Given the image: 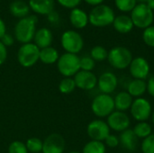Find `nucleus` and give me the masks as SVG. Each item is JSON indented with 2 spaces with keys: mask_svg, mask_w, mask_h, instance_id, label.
Returning <instances> with one entry per match:
<instances>
[{
  "mask_svg": "<svg viewBox=\"0 0 154 153\" xmlns=\"http://www.w3.org/2000/svg\"><path fill=\"white\" fill-rule=\"evenodd\" d=\"M0 41H1L5 47H9V46H12V45L14 44V37H13L11 34L5 33V34L2 37V39L0 40Z\"/></svg>",
  "mask_w": 154,
  "mask_h": 153,
  "instance_id": "e433bc0d",
  "label": "nucleus"
},
{
  "mask_svg": "<svg viewBox=\"0 0 154 153\" xmlns=\"http://www.w3.org/2000/svg\"><path fill=\"white\" fill-rule=\"evenodd\" d=\"M107 56L108 51L103 46H95L90 51V57L95 61H104L105 60H107Z\"/></svg>",
  "mask_w": 154,
  "mask_h": 153,
  "instance_id": "c85d7f7f",
  "label": "nucleus"
},
{
  "mask_svg": "<svg viewBox=\"0 0 154 153\" xmlns=\"http://www.w3.org/2000/svg\"><path fill=\"white\" fill-rule=\"evenodd\" d=\"M69 153H79V152H78V151H71V152H69Z\"/></svg>",
  "mask_w": 154,
  "mask_h": 153,
  "instance_id": "49530a36",
  "label": "nucleus"
},
{
  "mask_svg": "<svg viewBox=\"0 0 154 153\" xmlns=\"http://www.w3.org/2000/svg\"><path fill=\"white\" fill-rule=\"evenodd\" d=\"M106 123L110 130H113L117 133H122L129 129L131 120L129 115L125 112L115 110L109 116H107Z\"/></svg>",
  "mask_w": 154,
  "mask_h": 153,
  "instance_id": "f8f14e48",
  "label": "nucleus"
},
{
  "mask_svg": "<svg viewBox=\"0 0 154 153\" xmlns=\"http://www.w3.org/2000/svg\"><path fill=\"white\" fill-rule=\"evenodd\" d=\"M115 14L112 8L106 5H99L94 7L89 14L88 21L96 27H105L113 23Z\"/></svg>",
  "mask_w": 154,
  "mask_h": 153,
  "instance_id": "39448f33",
  "label": "nucleus"
},
{
  "mask_svg": "<svg viewBox=\"0 0 154 153\" xmlns=\"http://www.w3.org/2000/svg\"><path fill=\"white\" fill-rule=\"evenodd\" d=\"M147 92L150 96L154 97V76L151 77L147 81Z\"/></svg>",
  "mask_w": 154,
  "mask_h": 153,
  "instance_id": "ea45409f",
  "label": "nucleus"
},
{
  "mask_svg": "<svg viewBox=\"0 0 154 153\" xmlns=\"http://www.w3.org/2000/svg\"><path fill=\"white\" fill-rule=\"evenodd\" d=\"M151 118H152V124H153V125H154V111L152 113Z\"/></svg>",
  "mask_w": 154,
  "mask_h": 153,
  "instance_id": "a18cd8bd",
  "label": "nucleus"
},
{
  "mask_svg": "<svg viewBox=\"0 0 154 153\" xmlns=\"http://www.w3.org/2000/svg\"><path fill=\"white\" fill-rule=\"evenodd\" d=\"M76 87L82 90H92L97 86V78L92 71L79 70L75 76Z\"/></svg>",
  "mask_w": 154,
  "mask_h": 153,
  "instance_id": "4468645a",
  "label": "nucleus"
},
{
  "mask_svg": "<svg viewBox=\"0 0 154 153\" xmlns=\"http://www.w3.org/2000/svg\"><path fill=\"white\" fill-rule=\"evenodd\" d=\"M138 139H144L152 134V128L147 122H138L133 129Z\"/></svg>",
  "mask_w": 154,
  "mask_h": 153,
  "instance_id": "393cba45",
  "label": "nucleus"
},
{
  "mask_svg": "<svg viewBox=\"0 0 154 153\" xmlns=\"http://www.w3.org/2000/svg\"><path fill=\"white\" fill-rule=\"evenodd\" d=\"M150 63L143 57H136L133 59L129 66V72L133 78L135 79L146 80L150 75Z\"/></svg>",
  "mask_w": 154,
  "mask_h": 153,
  "instance_id": "9b49d317",
  "label": "nucleus"
},
{
  "mask_svg": "<svg viewBox=\"0 0 154 153\" xmlns=\"http://www.w3.org/2000/svg\"><path fill=\"white\" fill-rule=\"evenodd\" d=\"M107 60L114 69L122 70L129 68L133 60V54L127 48L118 46L108 51Z\"/></svg>",
  "mask_w": 154,
  "mask_h": 153,
  "instance_id": "f03ea898",
  "label": "nucleus"
},
{
  "mask_svg": "<svg viewBox=\"0 0 154 153\" xmlns=\"http://www.w3.org/2000/svg\"><path fill=\"white\" fill-rule=\"evenodd\" d=\"M106 147L103 142L98 141H89L87 142L82 150V153H106Z\"/></svg>",
  "mask_w": 154,
  "mask_h": 153,
  "instance_id": "a878e982",
  "label": "nucleus"
},
{
  "mask_svg": "<svg viewBox=\"0 0 154 153\" xmlns=\"http://www.w3.org/2000/svg\"><path fill=\"white\" fill-rule=\"evenodd\" d=\"M141 150L143 153H154V134L143 139L141 143Z\"/></svg>",
  "mask_w": 154,
  "mask_h": 153,
  "instance_id": "7c9ffc66",
  "label": "nucleus"
},
{
  "mask_svg": "<svg viewBox=\"0 0 154 153\" xmlns=\"http://www.w3.org/2000/svg\"><path fill=\"white\" fill-rule=\"evenodd\" d=\"M69 21L71 24L77 29H82L87 26L88 23V15L79 8H74L70 12Z\"/></svg>",
  "mask_w": 154,
  "mask_h": 153,
  "instance_id": "412c9836",
  "label": "nucleus"
},
{
  "mask_svg": "<svg viewBox=\"0 0 154 153\" xmlns=\"http://www.w3.org/2000/svg\"><path fill=\"white\" fill-rule=\"evenodd\" d=\"M146 5H148V7H149L150 9H152V10L154 9V0H148Z\"/></svg>",
  "mask_w": 154,
  "mask_h": 153,
  "instance_id": "37998d69",
  "label": "nucleus"
},
{
  "mask_svg": "<svg viewBox=\"0 0 154 153\" xmlns=\"http://www.w3.org/2000/svg\"><path fill=\"white\" fill-rule=\"evenodd\" d=\"M29 7L39 14H49L53 11L54 0H29Z\"/></svg>",
  "mask_w": 154,
  "mask_h": 153,
  "instance_id": "a211bd4d",
  "label": "nucleus"
},
{
  "mask_svg": "<svg viewBox=\"0 0 154 153\" xmlns=\"http://www.w3.org/2000/svg\"><path fill=\"white\" fill-rule=\"evenodd\" d=\"M40 59V49L32 42L23 44L17 52V60L19 64L23 68H31L34 66Z\"/></svg>",
  "mask_w": 154,
  "mask_h": 153,
  "instance_id": "423d86ee",
  "label": "nucleus"
},
{
  "mask_svg": "<svg viewBox=\"0 0 154 153\" xmlns=\"http://www.w3.org/2000/svg\"><path fill=\"white\" fill-rule=\"evenodd\" d=\"M40 153H42V152H40Z\"/></svg>",
  "mask_w": 154,
  "mask_h": 153,
  "instance_id": "de8ad7c7",
  "label": "nucleus"
},
{
  "mask_svg": "<svg viewBox=\"0 0 154 153\" xmlns=\"http://www.w3.org/2000/svg\"><path fill=\"white\" fill-rule=\"evenodd\" d=\"M97 87L102 94L111 95L118 87V78L110 71L105 72L97 78Z\"/></svg>",
  "mask_w": 154,
  "mask_h": 153,
  "instance_id": "2eb2a0df",
  "label": "nucleus"
},
{
  "mask_svg": "<svg viewBox=\"0 0 154 153\" xmlns=\"http://www.w3.org/2000/svg\"><path fill=\"white\" fill-rule=\"evenodd\" d=\"M57 68L64 78H71L80 70V58L77 54L66 52L60 56Z\"/></svg>",
  "mask_w": 154,
  "mask_h": 153,
  "instance_id": "7ed1b4c3",
  "label": "nucleus"
},
{
  "mask_svg": "<svg viewBox=\"0 0 154 153\" xmlns=\"http://www.w3.org/2000/svg\"><path fill=\"white\" fill-rule=\"evenodd\" d=\"M96 61L90 56H85L80 58V70L92 71L95 69Z\"/></svg>",
  "mask_w": 154,
  "mask_h": 153,
  "instance_id": "473e14b6",
  "label": "nucleus"
},
{
  "mask_svg": "<svg viewBox=\"0 0 154 153\" xmlns=\"http://www.w3.org/2000/svg\"><path fill=\"white\" fill-rule=\"evenodd\" d=\"M87 133L93 141L104 142L110 134V128L106 122L101 119H96L88 124Z\"/></svg>",
  "mask_w": 154,
  "mask_h": 153,
  "instance_id": "9d476101",
  "label": "nucleus"
},
{
  "mask_svg": "<svg viewBox=\"0 0 154 153\" xmlns=\"http://www.w3.org/2000/svg\"><path fill=\"white\" fill-rule=\"evenodd\" d=\"M57 1L61 6L66 8H71V9L76 8L81 2V0H57Z\"/></svg>",
  "mask_w": 154,
  "mask_h": 153,
  "instance_id": "c9c22d12",
  "label": "nucleus"
},
{
  "mask_svg": "<svg viewBox=\"0 0 154 153\" xmlns=\"http://www.w3.org/2000/svg\"><path fill=\"white\" fill-rule=\"evenodd\" d=\"M143 39L146 45L154 48V26H149L144 30Z\"/></svg>",
  "mask_w": 154,
  "mask_h": 153,
  "instance_id": "72a5a7b5",
  "label": "nucleus"
},
{
  "mask_svg": "<svg viewBox=\"0 0 154 153\" xmlns=\"http://www.w3.org/2000/svg\"><path fill=\"white\" fill-rule=\"evenodd\" d=\"M91 110L98 118L109 116L116 110L114 97L111 95L102 93L97 95L91 103Z\"/></svg>",
  "mask_w": 154,
  "mask_h": 153,
  "instance_id": "20e7f679",
  "label": "nucleus"
},
{
  "mask_svg": "<svg viewBox=\"0 0 154 153\" xmlns=\"http://www.w3.org/2000/svg\"><path fill=\"white\" fill-rule=\"evenodd\" d=\"M119 141H120L121 146L128 151H136L139 145V139L134 134L133 129H127L120 133Z\"/></svg>",
  "mask_w": 154,
  "mask_h": 153,
  "instance_id": "dca6fc26",
  "label": "nucleus"
},
{
  "mask_svg": "<svg viewBox=\"0 0 154 153\" xmlns=\"http://www.w3.org/2000/svg\"><path fill=\"white\" fill-rule=\"evenodd\" d=\"M76 83L72 78H64L60 80L59 84V90L60 93L68 95L72 93L76 88Z\"/></svg>",
  "mask_w": 154,
  "mask_h": 153,
  "instance_id": "bb28decb",
  "label": "nucleus"
},
{
  "mask_svg": "<svg viewBox=\"0 0 154 153\" xmlns=\"http://www.w3.org/2000/svg\"><path fill=\"white\" fill-rule=\"evenodd\" d=\"M133 97L139 98L147 92V82L143 79L133 78L127 85L126 90Z\"/></svg>",
  "mask_w": 154,
  "mask_h": 153,
  "instance_id": "aec40b11",
  "label": "nucleus"
},
{
  "mask_svg": "<svg viewBox=\"0 0 154 153\" xmlns=\"http://www.w3.org/2000/svg\"><path fill=\"white\" fill-rule=\"evenodd\" d=\"M10 13L17 18H24L27 16L30 7L29 5L22 0H15L10 4Z\"/></svg>",
  "mask_w": 154,
  "mask_h": 153,
  "instance_id": "5701e85b",
  "label": "nucleus"
},
{
  "mask_svg": "<svg viewBox=\"0 0 154 153\" xmlns=\"http://www.w3.org/2000/svg\"><path fill=\"white\" fill-rule=\"evenodd\" d=\"M104 142H105L104 143L106 147H108V148H116L120 144L119 136L116 134H112V133H110Z\"/></svg>",
  "mask_w": 154,
  "mask_h": 153,
  "instance_id": "f704fd0d",
  "label": "nucleus"
},
{
  "mask_svg": "<svg viewBox=\"0 0 154 153\" xmlns=\"http://www.w3.org/2000/svg\"><path fill=\"white\" fill-rule=\"evenodd\" d=\"M115 29L120 33H128L133 30L134 23L131 17L127 15H119L115 17L113 22Z\"/></svg>",
  "mask_w": 154,
  "mask_h": 153,
  "instance_id": "4be33fe9",
  "label": "nucleus"
},
{
  "mask_svg": "<svg viewBox=\"0 0 154 153\" xmlns=\"http://www.w3.org/2000/svg\"><path fill=\"white\" fill-rule=\"evenodd\" d=\"M114 101L116 111L126 112L127 110H130L134 102V97L127 91H121L114 97Z\"/></svg>",
  "mask_w": 154,
  "mask_h": 153,
  "instance_id": "6ab92c4d",
  "label": "nucleus"
},
{
  "mask_svg": "<svg viewBox=\"0 0 154 153\" xmlns=\"http://www.w3.org/2000/svg\"><path fill=\"white\" fill-rule=\"evenodd\" d=\"M52 33L48 28H41L37 30L33 37L34 44L40 50L50 47L52 42Z\"/></svg>",
  "mask_w": 154,
  "mask_h": 153,
  "instance_id": "f3484780",
  "label": "nucleus"
},
{
  "mask_svg": "<svg viewBox=\"0 0 154 153\" xmlns=\"http://www.w3.org/2000/svg\"><path fill=\"white\" fill-rule=\"evenodd\" d=\"M136 1L140 2V4H145V3H147L148 0H136Z\"/></svg>",
  "mask_w": 154,
  "mask_h": 153,
  "instance_id": "c03bdc74",
  "label": "nucleus"
},
{
  "mask_svg": "<svg viewBox=\"0 0 154 153\" xmlns=\"http://www.w3.org/2000/svg\"><path fill=\"white\" fill-rule=\"evenodd\" d=\"M6 33V27H5V22L0 18V40L2 39V37Z\"/></svg>",
  "mask_w": 154,
  "mask_h": 153,
  "instance_id": "a19ab883",
  "label": "nucleus"
},
{
  "mask_svg": "<svg viewBox=\"0 0 154 153\" xmlns=\"http://www.w3.org/2000/svg\"><path fill=\"white\" fill-rule=\"evenodd\" d=\"M47 18H48V21L52 24H55V23H59V21H60V15L55 11H52L49 14H47Z\"/></svg>",
  "mask_w": 154,
  "mask_h": 153,
  "instance_id": "58836bf2",
  "label": "nucleus"
},
{
  "mask_svg": "<svg viewBox=\"0 0 154 153\" xmlns=\"http://www.w3.org/2000/svg\"><path fill=\"white\" fill-rule=\"evenodd\" d=\"M60 43L62 48L68 53L78 54L84 46V41L82 36L76 31L69 30L62 33Z\"/></svg>",
  "mask_w": 154,
  "mask_h": 153,
  "instance_id": "6e6552de",
  "label": "nucleus"
},
{
  "mask_svg": "<svg viewBox=\"0 0 154 153\" xmlns=\"http://www.w3.org/2000/svg\"><path fill=\"white\" fill-rule=\"evenodd\" d=\"M7 59V49L0 41V65L4 64Z\"/></svg>",
  "mask_w": 154,
  "mask_h": 153,
  "instance_id": "4c0bfd02",
  "label": "nucleus"
},
{
  "mask_svg": "<svg viewBox=\"0 0 154 153\" xmlns=\"http://www.w3.org/2000/svg\"><path fill=\"white\" fill-rule=\"evenodd\" d=\"M130 113L137 122H147L152 113V104L144 97L135 98L130 107Z\"/></svg>",
  "mask_w": 154,
  "mask_h": 153,
  "instance_id": "1a4fd4ad",
  "label": "nucleus"
},
{
  "mask_svg": "<svg viewBox=\"0 0 154 153\" xmlns=\"http://www.w3.org/2000/svg\"><path fill=\"white\" fill-rule=\"evenodd\" d=\"M8 153H28L25 143L20 141H14L8 146Z\"/></svg>",
  "mask_w": 154,
  "mask_h": 153,
  "instance_id": "2f4dec72",
  "label": "nucleus"
},
{
  "mask_svg": "<svg viewBox=\"0 0 154 153\" xmlns=\"http://www.w3.org/2000/svg\"><path fill=\"white\" fill-rule=\"evenodd\" d=\"M66 148V142L59 133H51L43 141L42 153H63Z\"/></svg>",
  "mask_w": 154,
  "mask_h": 153,
  "instance_id": "ddd939ff",
  "label": "nucleus"
},
{
  "mask_svg": "<svg viewBox=\"0 0 154 153\" xmlns=\"http://www.w3.org/2000/svg\"><path fill=\"white\" fill-rule=\"evenodd\" d=\"M59 58H60V55H59L58 50L51 46L40 50L39 60H41L44 64H47V65L53 64L58 61Z\"/></svg>",
  "mask_w": 154,
  "mask_h": 153,
  "instance_id": "b1692460",
  "label": "nucleus"
},
{
  "mask_svg": "<svg viewBox=\"0 0 154 153\" xmlns=\"http://www.w3.org/2000/svg\"><path fill=\"white\" fill-rule=\"evenodd\" d=\"M117 8L123 12L133 11L136 6V0H115Z\"/></svg>",
  "mask_w": 154,
  "mask_h": 153,
  "instance_id": "c756f323",
  "label": "nucleus"
},
{
  "mask_svg": "<svg viewBox=\"0 0 154 153\" xmlns=\"http://www.w3.org/2000/svg\"><path fill=\"white\" fill-rule=\"evenodd\" d=\"M88 5H99L100 4L103 3L104 0H85Z\"/></svg>",
  "mask_w": 154,
  "mask_h": 153,
  "instance_id": "79ce46f5",
  "label": "nucleus"
},
{
  "mask_svg": "<svg viewBox=\"0 0 154 153\" xmlns=\"http://www.w3.org/2000/svg\"><path fill=\"white\" fill-rule=\"evenodd\" d=\"M131 19L134 26L142 29H146L151 26L153 21L152 10L148 7L146 4L136 5L132 11Z\"/></svg>",
  "mask_w": 154,
  "mask_h": 153,
  "instance_id": "0eeeda50",
  "label": "nucleus"
},
{
  "mask_svg": "<svg viewBox=\"0 0 154 153\" xmlns=\"http://www.w3.org/2000/svg\"><path fill=\"white\" fill-rule=\"evenodd\" d=\"M37 21L38 18L35 15H29L20 19L14 27L15 39L23 44L31 42L36 32Z\"/></svg>",
  "mask_w": 154,
  "mask_h": 153,
  "instance_id": "f257e3e1",
  "label": "nucleus"
},
{
  "mask_svg": "<svg viewBox=\"0 0 154 153\" xmlns=\"http://www.w3.org/2000/svg\"><path fill=\"white\" fill-rule=\"evenodd\" d=\"M25 145L28 150V152L40 153L42 151L43 142L37 137H32L26 141Z\"/></svg>",
  "mask_w": 154,
  "mask_h": 153,
  "instance_id": "cd10ccee",
  "label": "nucleus"
}]
</instances>
